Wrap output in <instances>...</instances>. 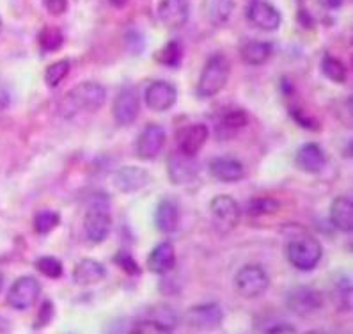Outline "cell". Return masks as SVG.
<instances>
[{
    "instance_id": "obj_1",
    "label": "cell",
    "mask_w": 353,
    "mask_h": 334,
    "mask_svg": "<svg viewBox=\"0 0 353 334\" xmlns=\"http://www.w3.org/2000/svg\"><path fill=\"white\" fill-rule=\"evenodd\" d=\"M107 100V91L101 84L98 82H82L71 89L59 101V114L64 117H71L79 114L80 110H98L103 107Z\"/></svg>"
},
{
    "instance_id": "obj_2",
    "label": "cell",
    "mask_w": 353,
    "mask_h": 334,
    "mask_svg": "<svg viewBox=\"0 0 353 334\" xmlns=\"http://www.w3.org/2000/svg\"><path fill=\"white\" fill-rule=\"evenodd\" d=\"M231 75V63L224 54H213L206 61L197 82L199 98H212L224 89Z\"/></svg>"
},
{
    "instance_id": "obj_3",
    "label": "cell",
    "mask_w": 353,
    "mask_h": 334,
    "mask_svg": "<svg viewBox=\"0 0 353 334\" xmlns=\"http://www.w3.org/2000/svg\"><path fill=\"white\" fill-rule=\"evenodd\" d=\"M288 259L299 271H312L316 265L320 264L323 247L318 242V238L311 235H300L290 240L286 249Z\"/></svg>"
},
{
    "instance_id": "obj_4",
    "label": "cell",
    "mask_w": 353,
    "mask_h": 334,
    "mask_svg": "<svg viewBox=\"0 0 353 334\" xmlns=\"http://www.w3.org/2000/svg\"><path fill=\"white\" fill-rule=\"evenodd\" d=\"M110 226H112V217H110V213H108L107 197H94L91 206H89L88 213H85V217H83V230H85L89 242H103L105 238L108 237Z\"/></svg>"
},
{
    "instance_id": "obj_5",
    "label": "cell",
    "mask_w": 353,
    "mask_h": 334,
    "mask_svg": "<svg viewBox=\"0 0 353 334\" xmlns=\"http://www.w3.org/2000/svg\"><path fill=\"white\" fill-rule=\"evenodd\" d=\"M270 277L259 265H245L234 276V288L245 299H256L268 290Z\"/></svg>"
},
{
    "instance_id": "obj_6",
    "label": "cell",
    "mask_w": 353,
    "mask_h": 334,
    "mask_svg": "<svg viewBox=\"0 0 353 334\" xmlns=\"http://www.w3.org/2000/svg\"><path fill=\"white\" fill-rule=\"evenodd\" d=\"M39 293H41V284L36 277H18L8 292V304L18 311H26L36 304Z\"/></svg>"
},
{
    "instance_id": "obj_7",
    "label": "cell",
    "mask_w": 353,
    "mask_h": 334,
    "mask_svg": "<svg viewBox=\"0 0 353 334\" xmlns=\"http://www.w3.org/2000/svg\"><path fill=\"white\" fill-rule=\"evenodd\" d=\"M210 212L219 230H234L240 222V206L231 196H216L210 203Z\"/></svg>"
},
{
    "instance_id": "obj_8",
    "label": "cell",
    "mask_w": 353,
    "mask_h": 334,
    "mask_svg": "<svg viewBox=\"0 0 353 334\" xmlns=\"http://www.w3.org/2000/svg\"><path fill=\"white\" fill-rule=\"evenodd\" d=\"M165 130L160 125H151L145 126L141 132V135L137 137L135 142V153H137L139 159L142 160H153L157 159L158 153L163 150L165 146Z\"/></svg>"
},
{
    "instance_id": "obj_9",
    "label": "cell",
    "mask_w": 353,
    "mask_h": 334,
    "mask_svg": "<svg viewBox=\"0 0 353 334\" xmlns=\"http://www.w3.org/2000/svg\"><path fill=\"white\" fill-rule=\"evenodd\" d=\"M139 110H141V100H139L137 88L126 86V88L121 89L117 92L112 107L114 119L117 121V125L126 126L135 121V117L139 116Z\"/></svg>"
},
{
    "instance_id": "obj_10",
    "label": "cell",
    "mask_w": 353,
    "mask_h": 334,
    "mask_svg": "<svg viewBox=\"0 0 353 334\" xmlns=\"http://www.w3.org/2000/svg\"><path fill=\"white\" fill-rule=\"evenodd\" d=\"M323 306V295L309 286H300L288 295V308L300 317L316 313Z\"/></svg>"
},
{
    "instance_id": "obj_11",
    "label": "cell",
    "mask_w": 353,
    "mask_h": 334,
    "mask_svg": "<svg viewBox=\"0 0 353 334\" xmlns=\"http://www.w3.org/2000/svg\"><path fill=\"white\" fill-rule=\"evenodd\" d=\"M178 91L170 82L154 80L145 89V105L154 112H165L176 104Z\"/></svg>"
},
{
    "instance_id": "obj_12",
    "label": "cell",
    "mask_w": 353,
    "mask_h": 334,
    "mask_svg": "<svg viewBox=\"0 0 353 334\" xmlns=\"http://www.w3.org/2000/svg\"><path fill=\"white\" fill-rule=\"evenodd\" d=\"M247 18L254 27L266 30V32L277 30L281 27V20H283L277 8H274L270 2H265V0H252L249 9H247Z\"/></svg>"
},
{
    "instance_id": "obj_13",
    "label": "cell",
    "mask_w": 353,
    "mask_h": 334,
    "mask_svg": "<svg viewBox=\"0 0 353 334\" xmlns=\"http://www.w3.org/2000/svg\"><path fill=\"white\" fill-rule=\"evenodd\" d=\"M224 320V311L215 302L194 306L187 311V322L192 327L201 331H213Z\"/></svg>"
},
{
    "instance_id": "obj_14",
    "label": "cell",
    "mask_w": 353,
    "mask_h": 334,
    "mask_svg": "<svg viewBox=\"0 0 353 334\" xmlns=\"http://www.w3.org/2000/svg\"><path fill=\"white\" fill-rule=\"evenodd\" d=\"M190 17L188 0H160L158 4V18L167 29H181L187 26Z\"/></svg>"
},
{
    "instance_id": "obj_15",
    "label": "cell",
    "mask_w": 353,
    "mask_h": 334,
    "mask_svg": "<svg viewBox=\"0 0 353 334\" xmlns=\"http://www.w3.org/2000/svg\"><path fill=\"white\" fill-rule=\"evenodd\" d=\"M208 126L203 125V123L185 126L178 135V151H181L187 157H196L208 141Z\"/></svg>"
},
{
    "instance_id": "obj_16",
    "label": "cell",
    "mask_w": 353,
    "mask_h": 334,
    "mask_svg": "<svg viewBox=\"0 0 353 334\" xmlns=\"http://www.w3.org/2000/svg\"><path fill=\"white\" fill-rule=\"evenodd\" d=\"M295 164L300 171L316 175V173H320L325 167L327 157H325V151L321 150V146H318L314 142H307V144L300 146L299 151H296Z\"/></svg>"
},
{
    "instance_id": "obj_17",
    "label": "cell",
    "mask_w": 353,
    "mask_h": 334,
    "mask_svg": "<svg viewBox=\"0 0 353 334\" xmlns=\"http://www.w3.org/2000/svg\"><path fill=\"white\" fill-rule=\"evenodd\" d=\"M210 173L215 180L224 181V184H234L245 178V167L240 160L228 159V157H219L210 162Z\"/></svg>"
},
{
    "instance_id": "obj_18",
    "label": "cell",
    "mask_w": 353,
    "mask_h": 334,
    "mask_svg": "<svg viewBox=\"0 0 353 334\" xmlns=\"http://www.w3.org/2000/svg\"><path fill=\"white\" fill-rule=\"evenodd\" d=\"M196 157H187L181 151H174L169 157V176L172 184H187L197 175Z\"/></svg>"
},
{
    "instance_id": "obj_19",
    "label": "cell",
    "mask_w": 353,
    "mask_h": 334,
    "mask_svg": "<svg viewBox=\"0 0 353 334\" xmlns=\"http://www.w3.org/2000/svg\"><path fill=\"white\" fill-rule=\"evenodd\" d=\"M176 265V250L170 242H160L148 256V267L154 274H167Z\"/></svg>"
},
{
    "instance_id": "obj_20",
    "label": "cell",
    "mask_w": 353,
    "mask_h": 334,
    "mask_svg": "<svg viewBox=\"0 0 353 334\" xmlns=\"http://www.w3.org/2000/svg\"><path fill=\"white\" fill-rule=\"evenodd\" d=\"M234 0H203L201 11L203 18L213 27L225 26L233 14Z\"/></svg>"
},
{
    "instance_id": "obj_21",
    "label": "cell",
    "mask_w": 353,
    "mask_h": 334,
    "mask_svg": "<svg viewBox=\"0 0 353 334\" xmlns=\"http://www.w3.org/2000/svg\"><path fill=\"white\" fill-rule=\"evenodd\" d=\"M148 181H150L148 171H144L141 167L133 166L121 167L119 171L116 173V176H114V184H116V187L119 188V190H123V193H135V190L144 187Z\"/></svg>"
},
{
    "instance_id": "obj_22",
    "label": "cell",
    "mask_w": 353,
    "mask_h": 334,
    "mask_svg": "<svg viewBox=\"0 0 353 334\" xmlns=\"http://www.w3.org/2000/svg\"><path fill=\"white\" fill-rule=\"evenodd\" d=\"M330 222L343 233H350L353 230V203L348 196H339L332 201Z\"/></svg>"
},
{
    "instance_id": "obj_23",
    "label": "cell",
    "mask_w": 353,
    "mask_h": 334,
    "mask_svg": "<svg viewBox=\"0 0 353 334\" xmlns=\"http://www.w3.org/2000/svg\"><path fill=\"white\" fill-rule=\"evenodd\" d=\"M105 274H107V271H105L103 264L91 258H83L73 268V281L79 286H89V284L100 283Z\"/></svg>"
},
{
    "instance_id": "obj_24",
    "label": "cell",
    "mask_w": 353,
    "mask_h": 334,
    "mask_svg": "<svg viewBox=\"0 0 353 334\" xmlns=\"http://www.w3.org/2000/svg\"><path fill=\"white\" fill-rule=\"evenodd\" d=\"M249 123V116L243 109H225V112L221 114L219 121H216V134L219 137H233L238 130H241L243 126Z\"/></svg>"
},
{
    "instance_id": "obj_25",
    "label": "cell",
    "mask_w": 353,
    "mask_h": 334,
    "mask_svg": "<svg viewBox=\"0 0 353 334\" xmlns=\"http://www.w3.org/2000/svg\"><path fill=\"white\" fill-rule=\"evenodd\" d=\"M179 222V210L172 199H162L158 203L154 212V224L162 233H172L176 231Z\"/></svg>"
},
{
    "instance_id": "obj_26",
    "label": "cell",
    "mask_w": 353,
    "mask_h": 334,
    "mask_svg": "<svg viewBox=\"0 0 353 334\" xmlns=\"http://www.w3.org/2000/svg\"><path fill=\"white\" fill-rule=\"evenodd\" d=\"M272 52H274V45L266 41H249L241 46L240 55L243 59V63L249 66H261L270 59Z\"/></svg>"
},
{
    "instance_id": "obj_27",
    "label": "cell",
    "mask_w": 353,
    "mask_h": 334,
    "mask_svg": "<svg viewBox=\"0 0 353 334\" xmlns=\"http://www.w3.org/2000/svg\"><path fill=\"white\" fill-rule=\"evenodd\" d=\"M64 43V36L59 27L46 26L39 30L38 45L43 52H57Z\"/></svg>"
},
{
    "instance_id": "obj_28",
    "label": "cell",
    "mask_w": 353,
    "mask_h": 334,
    "mask_svg": "<svg viewBox=\"0 0 353 334\" xmlns=\"http://www.w3.org/2000/svg\"><path fill=\"white\" fill-rule=\"evenodd\" d=\"M321 73L327 77L328 80H332L336 84L346 82V68L341 63L339 59L332 57V55H325L321 61Z\"/></svg>"
},
{
    "instance_id": "obj_29",
    "label": "cell",
    "mask_w": 353,
    "mask_h": 334,
    "mask_svg": "<svg viewBox=\"0 0 353 334\" xmlns=\"http://www.w3.org/2000/svg\"><path fill=\"white\" fill-rule=\"evenodd\" d=\"M70 61L68 59H61V61H57V63L50 64V66L46 68L45 71V82L48 88H57L59 84L63 82L64 79L68 77V73H70Z\"/></svg>"
},
{
    "instance_id": "obj_30",
    "label": "cell",
    "mask_w": 353,
    "mask_h": 334,
    "mask_svg": "<svg viewBox=\"0 0 353 334\" xmlns=\"http://www.w3.org/2000/svg\"><path fill=\"white\" fill-rule=\"evenodd\" d=\"M181 59H183V48H181V45H179L178 41L167 43L162 50L157 54L158 63H162L170 68L178 66V64L181 63Z\"/></svg>"
},
{
    "instance_id": "obj_31",
    "label": "cell",
    "mask_w": 353,
    "mask_h": 334,
    "mask_svg": "<svg viewBox=\"0 0 353 334\" xmlns=\"http://www.w3.org/2000/svg\"><path fill=\"white\" fill-rule=\"evenodd\" d=\"M334 302L341 311H350L352 308V283L348 277H343L334 286Z\"/></svg>"
},
{
    "instance_id": "obj_32",
    "label": "cell",
    "mask_w": 353,
    "mask_h": 334,
    "mask_svg": "<svg viewBox=\"0 0 353 334\" xmlns=\"http://www.w3.org/2000/svg\"><path fill=\"white\" fill-rule=\"evenodd\" d=\"M170 329L172 327L160 322L158 318H145V320H139L132 327L130 334H170Z\"/></svg>"
},
{
    "instance_id": "obj_33",
    "label": "cell",
    "mask_w": 353,
    "mask_h": 334,
    "mask_svg": "<svg viewBox=\"0 0 353 334\" xmlns=\"http://www.w3.org/2000/svg\"><path fill=\"white\" fill-rule=\"evenodd\" d=\"M279 210V203L272 197H256V199L249 201L247 205V213L252 217H259V215H270Z\"/></svg>"
},
{
    "instance_id": "obj_34",
    "label": "cell",
    "mask_w": 353,
    "mask_h": 334,
    "mask_svg": "<svg viewBox=\"0 0 353 334\" xmlns=\"http://www.w3.org/2000/svg\"><path fill=\"white\" fill-rule=\"evenodd\" d=\"M59 221H61V217H59L57 212L41 210V212L36 215V219H34V228H36V231H38L39 235H46L57 228Z\"/></svg>"
},
{
    "instance_id": "obj_35",
    "label": "cell",
    "mask_w": 353,
    "mask_h": 334,
    "mask_svg": "<svg viewBox=\"0 0 353 334\" xmlns=\"http://www.w3.org/2000/svg\"><path fill=\"white\" fill-rule=\"evenodd\" d=\"M36 268L43 276L50 277V279H59L63 276V264L54 256H41L39 259H36Z\"/></svg>"
},
{
    "instance_id": "obj_36",
    "label": "cell",
    "mask_w": 353,
    "mask_h": 334,
    "mask_svg": "<svg viewBox=\"0 0 353 334\" xmlns=\"http://www.w3.org/2000/svg\"><path fill=\"white\" fill-rule=\"evenodd\" d=\"M114 264H116L121 271H125L126 274H130V276H137V274H141V268H139L137 262H135L133 256L130 255V253H126V250H119V253L114 256Z\"/></svg>"
},
{
    "instance_id": "obj_37",
    "label": "cell",
    "mask_w": 353,
    "mask_h": 334,
    "mask_svg": "<svg viewBox=\"0 0 353 334\" xmlns=\"http://www.w3.org/2000/svg\"><path fill=\"white\" fill-rule=\"evenodd\" d=\"M52 318H54V304H52L50 301H45L41 308H39V313H38V318H36L34 327H36V329L45 327L46 324H50Z\"/></svg>"
},
{
    "instance_id": "obj_38",
    "label": "cell",
    "mask_w": 353,
    "mask_h": 334,
    "mask_svg": "<svg viewBox=\"0 0 353 334\" xmlns=\"http://www.w3.org/2000/svg\"><path fill=\"white\" fill-rule=\"evenodd\" d=\"M45 8L50 14H63L68 9V0H45Z\"/></svg>"
},
{
    "instance_id": "obj_39",
    "label": "cell",
    "mask_w": 353,
    "mask_h": 334,
    "mask_svg": "<svg viewBox=\"0 0 353 334\" xmlns=\"http://www.w3.org/2000/svg\"><path fill=\"white\" fill-rule=\"evenodd\" d=\"M266 334H296V331L290 324H277V326H272L266 331Z\"/></svg>"
},
{
    "instance_id": "obj_40",
    "label": "cell",
    "mask_w": 353,
    "mask_h": 334,
    "mask_svg": "<svg viewBox=\"0 0 353 334\" xmlns=\"http://www.w3.org/2000/svg\"><path fill=\"white\" fill-rule=\"evenodd\" d=\"M9 104H11V98H9L8 91H4V89H0V112L8 109Z\"/></svg>"
},
{
    "instance_id": "obj_41",
    "label": "cell",
    "mask_w": 353,
    "mask_h": 334,
    "mask_svg": "<svg viewBox=\"0 0 353 334\" xmlns=\"http://www.w3.org/2000/svg\"><path fill=\"white\" fill-rule=\"evenodd\" d=\"M318 2L328 9H337L341 4H343V0H318Z\"/></svg>"
},
{
    "instance_id": "obj_42",
    "label": "cell",
    "mask_w": 353,
    "mask_h": 334,
    "mask_svg": "<svg viewBox=\"0 0 353 334\" xmlns=\"http://www.w3.org/2000/svg\"><path fill=\"white\" fill-rule=\"evenodd\" d=\"M305 334H327V333H323V331H309V333Z\"/></svg>"
},
{
    "instance_id": "obj_43",
    "label": "cell",
    "mask_w": 353,
    "mask_h": 334,
    "mask_svg": "<svg viewBox=\"0 0 353 334\" xmlns=\"http://www.w3.org/2000/svg\"><path fill=\"white\" fill-rule=\"evenodd\" d=\"M4 286V276H2V272H0V290Z\"/></svg>"
},
{
    "instance_id": "obj_44",
    "label": "cell",
    "mask_w": 353,
    "mask_h": 334,
    "mask_svg": "<svg viewBox=\"0 0 353 334\" xmlns=\"http://www.w3.org/2000/svg\"><path fill=\"white\" fill-rule=\"evenodd\" d=\"M0 32H2V20H0Z\"/></svg>"
}]
</instances>
